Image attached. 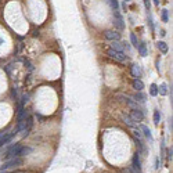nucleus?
I'll return each instance as SVG.
<instances>
[{"mask_svg": "<svg viewBox=\"0 0 173 173\" xmlns=\"http://www.w3.org/2000/svg\"><path fill=\"white\" fill-rule=\"evenodd\" d=\"M32 151V148L29 147H24L21 144H13L4 154L6 159H11V158H16V157H24V155H28Z\"/></svg>", "mask_w": 173, "mask_h": 173, "instance_id": "1", "label": "nucleus"}, {"mask_svg": "<svg viewBox=\"0 0 173 173\" xmlns=\"http://www.w3.org/2000/svg\"><path fill=\"white\" fill-rule=\"evenodd\" d=\"M22 157H16V158H11V159H7V162L0 168V172L2 171H7V169H11V168H18V166L22 165Z\"/></svg>", "mask_w": 173, "mask_h": 173, "instance_id": "2", "label": "nucleus"}, {"mask_svg": "<svg viewBox=\"0 0 173 173\" xmlns=\"http://www.w3.org/2000/svg\"><path fill=\"white\" fill-rule=\"evenodd\" d=\"M107 54H108L111 58L119 61V62L127 61V55L125 54V51H118V50H114V49H111V47H109V49L107 50Z\"/></svg>", "mask_w": 173, "mask_h": 173, "instance_id": "3", "label": "nucleus"}, {"mask_svg": "<svg viewBox=\"0 0 173 173\" xmlns=\"http://www.w3.org/2000/svg\"><path fill=\"white\" fill-rule=\"evenodd\" d=\"M112 14H114V25H115L116 31H118V32L123 31V29H125V20H123V17L121 16L119 10L112 11Z\"/></svg>", "mask_w": 173, "mask_h": 173, "instance_id": "4", "label": "nucleus"}, {"mask_svg": "<svg viewBox=\"0 0 173 173\" xmlns=\"http://www.w3.org/2000/svg\"><path fill=\"white\" fill-rule=\"evenodd\" d=\"M132 172L133 173H143L141 172V161H140V153L137 151V153L133 155L132 158Z\"/></svg>", "mask_w": 173, "mask_h": 173, "instance_id": "5", "label": "nucleus"}, {"mask_svg": "<svg viewBox=\"0 0 173 173\" xmlns=\"http://www.w3.org/2000/svg\"><path fill=\"white\" fill-rule=\"evenodd\" d=\"M139 129L141 130V135L145 137V139L148 140L150 143H153L154 141V137H153V133H151V129L148 126H145V125H140L139 126Z\"/></svg>", "mask_w": 173, "mask_h": 173, "instance_id": "6", "label": "nucleus"}, {"mask_svg": "<svg viewBox=\"0 0 173 173\" xmlns=\"http://www.w3.org/2000/svg\"><path fill=\"white\" fill-rule=\"evenodd\" d=\"M130 116H132L133 119L139 123V122H141L143 119H144V112H143L141 108H136V109H132V112H130Z\"/></svg>", "mask_w": 173, "mask_h": 173, "instance_id": "7", "label": "nucleus"}, {"mask_svg": "<svg viewBox=\"0 0 173 173\" xmlns=\"http://www.w3.org/2000/svg\"><path fill=\"white\" fill-rule=\"evenodd\" d=\"M122 121H123V123H126V126L132 127V129L137 126V122L129 114H122Z\"/></svg>", "mask_w": 173, "mask_h": 173, "instance_id": "8", "label": "nucleus"}, {"mask_svg": "<svg viewBox=\"0 0 173 173\" xmlns=\"http://www.w3.org/2000/svg\"><path fill=\"white\" fill-rule=\"evenodd\" d=\"M130 73H132L133 78H136V79H140L143 75L141 72V67H140L139 64H133L132 67H130Z\"/></svg>", "mask_w": 173, "mask_h": 173, "instance_id": "9", "label": "nucleus"}, {"mask_svg": "<svg viewBox=\"0 0 173 173\" xmlns=\"http://www.w3.org/2000/svg\"><path fill=\"white\" fill-rule=\"evenodd\" d=\"M137 51H139V54L141 55V57H147L148 55V49H147V44L144 43V42H139V44H137Z\"/></svg>", "mask_w": 173, "mask_h": 173, "instance_id": "10", "label": "nucleus"}, {"mask_svg": "<svg viewBox=\"0 0 173 173\" xmlns=\"http://www.w3.org/2000/svg\"><path fill=\"white\" fill-rule=\"evenodd\" d=\"M105 39H108V40H119L121 39V33H119L118 31H107L105 32Z\"/></svg>", "mask_w": 173, "mask_h": 173, "instance_id": "11", "label": "nucleus"}, {"mask_svg": "<svg viewBox=\"0 0 173 173\" xmlns=\"http://www.w3.org/2000/svg\"><path fill=\"white\" fill-rule=\"evenodd\" d=\"M132 86H133V89H135L136 91H141L143 89H144V83L141 82V79H133V82H132Z\"/></svg>", "mask_w": 173, "mask_h": 173, "instance_id": "12", "label": "nucleus"}, {"mask_svg": "<svg viewBox=\"0 0 173 173\" xmlns=\"http://www.w3.org/2000/svg\"><path fill=\"white\" fill-rule=\"evenodd\" d=\"M157 47H158V50H159L162 54H166V53H168V50H169L168 44H166L165 42H162V40L158 42V43H157Z\"/></svg>", "mask_w": 173, "mask_h": 173, "instance_id": "13", "label": "nucleus"}, {"mask_svg": "<svg viewBox=\"0 0 173 173\" xmlns=\"http://www.w3.org/2000/svg\"><path fill=\"white\" fill-rule=\"evenodd\" d=\"M133 100H135L136 103H144L145 101V94L141 93V91H137L135 96H133Z\"/></svg>", "mask_w": 173, "mask_h": 173, "instance_id": "14", "label": "nucleus"}, {"mask_svg": "<svg viewBox=\"0 0 173 173\" xmlns=\"http://www.w3.org/2000/svg\"><path fill=\"white\" fill-rule=\"evenodd\" d=\"M111 49L118 50V51H123V46H122V42H119V40H112Z\"/></svg>", "mask_w": 173, "mask_h": 173, "instance_id": "15", "label": "nucleus"}, {"mask_svg": "<svg viewBox=\"0 0 173 173\" xmlns=\"http://www.w3.org/2000/svg\"><path fill=\"white\" fill-rule=\"evenodd\" d=\"M158 94H161V96H166L168 94V85L166 83H162V85L158 86Z\"/></svg>", "mask_w": 173, "mask_h": 173, "instance_id": "16", "label": "nucleus"}, {"mask_svg": "<svg viewBox=\"0 0 173 173\" xmlns=\"http://www.w3.org/2000/svg\"><path fill=\"white\" fill-rule=\"evenodd\" d=\"M161 18H162L163 22H169V10L163 8V10L161 11Z\"/></svg>", "mask_w": 173, "mask_h": 173, "instance_id": "17", "label": "nucleus"}, {"mask_svg": "<svg viewBox=\"0 0 173 173\" xmlns=\"http://www.w3.org/2000/svg\"><path fill=\"white\" fill-rule=\"evenodd\" d=\"M107 3H108V4L111 6L112 11L119 10V2H118V0H107Z\"/></svg>", "mask_w": 173, "mask_h": 173, "instance_id": "18", "label": "nucleus"}, {"mask_svg": "<svg viewBox=\"0 0 173 173\" xmlns=\"http://www.w3.org/2000/svg\"><path fill=\"white\" fill-rule=\"evenodd\" d=\"M150 94L153 97L158 96V86L155 85V83H151V85H150Z\"/></svg>", "mask_w": 173, "mask_h": 173, "instance_id": "19", "label": "nucleus"}, {"mask_svg": "<svg viewBox=\"0 0 173 173\" xmlns=\"http://www.w3.org/2000/svg\"><path fill=\"white\" fill-rule=\"evenodd\" d=\"M159 122H161V112H159V109H155L154 111V123L158 125Z\"/></svg>", "mask_w": 173, "mask_h": 173, "instance_id": "20", "label": "nucleus"}, {"mask_svg": "<svg viewBox=\"0 0 173 173\" xmlns=\"http://www.w3.org/2000/svg\"><path fill=\"white\" fill-rule=\"evenodd\" d=\"M147 18H148V25H150L151 32H154V22H153V17H151L150 11H147Z\"/></svg>", "mask_w": 173, "mask_h": 173, "instance_id": "21", "label": "nucleus"}, {"mask_svg": "<svg viewBox=\"0 0 173 173\" xmlns=\"http://www.w3.org/2000/svg\"><path fill=\"white\" fill-rule=\"evenodd\" d=\"M130 42H132V46L137 47V44H139V40H137V36L135 33H130Z\"/></svg>", "mask_w": 173, "mask_h": 173, "instance_id": "22", "label": "nucleus"}, {"mask_svg": "<svg viewBox=\"0 0 173 173\" xmlns=\"http://www.w3.org/2000/svg\"><path fill=\"white\" fill-rule=\"evenodd\" d=\"M144 2V6H145V10L150 11V7H151V0H143Z\"/></svg>", "mask_w": 173, "mask_h": 173, "instance_id": "23", "label": "nucleus"}, {"mask_svg": "<svg viewBox=\"0 0 173 173\" xmlns=\"http://www.w3.org/2000/svg\"><path fill=\"white\" fill-rule=\"evenodd\" d=\"M155 169H159V158H157L155 159V166H154Z\"/></svg>", "mask_w": 173, "mask_h": 173, "instance_id": "24", "label": "nucleus"}, {"mask_svg": "<svg viewBox=\"0 0 173 173\" xmlns=\"http://www.w3.org/2000/svg\"><path fill=\"white\" fill-rule=\"evenodd\" d=\"M168 159H172V147L168 148Z\"/></svg>", "mask_w": 173, "mask_h": 173, "instance_id": "25", "label": "nucleus"}, {"mask_svg": "<svg viewBox=\"0 0 173 173\" xmlns=\"http://www.w3.org/2000/svg\"><path fill=\"white\" fill-rule=\"evenodd\" d=\"M154 3H155L157 6H159V0H154Z\"/></svg>", "mask_w": 173, "mask_h": 173, "instance_id": "26", "label": "nucleus"}, {"mask_svg": "<svg viewBox=\"0 0 173 173\" xmlns=\"http://www.w3.org/2000/svg\"><path fill=\"white\" fill-rule=\"evenodd\" d=\"M129 2H132V0H125V3H129Z\"/></svg>", "mask_w": 173, "mask_h": 173, "instance_id": "27", "label": "nucleus"}]
</instances>
